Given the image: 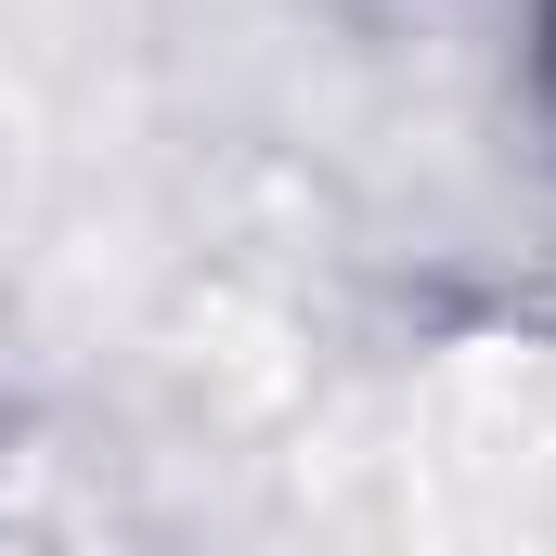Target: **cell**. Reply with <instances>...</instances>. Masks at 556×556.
<instances>
[{
    "label": "cell",
    "mask_w": 556,
    "mask_h": 556,
    "mask_svg": "<svg viewBox=\"0 0 556 556\" xmlns=\"http://www.w3.org/2000/svg\"><path fill=\"white\" fill-rule=\"evenodd\" d=\"M518 52H531V117H544V142H556V0L518 13Z\"/></svg>",
    "instance_id": "6da1fadb"
}]
</instances>
